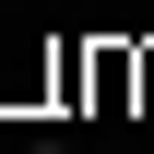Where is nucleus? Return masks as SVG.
<instances>
[{"mask_svg":"<svg viewBox=\"0 0 154 154\" xmlns=\"http://www.w3.org/2000/svg\"><path fill=\"white\" fill-rule=\"evenodd\" d=\"M24 154H59V142H24Z\"/></svg>","mask_w":154,"mask_h":154,"instance_id":"nucleus-1","label":"nucleus"}]
</instances>
